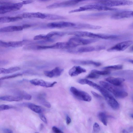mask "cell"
Returning a JSON list of instances; mask_svg holds the SVG:
<instances>
[{"instance_id":"obj_7","label":"cell","mask_w":133,"mask_h":133,"mask_svg":"<svg viewBox=\"0 0 133 133\" xmlns=\"http://www.w3.org/2000/svg\"><path fill=\"white\" fill-rule=\"evenodd\" d=\"M133 43V41L131 40L122 42L108 49L107 51L109 52L123 51L130 46Z\"/></svg>"},{"instance_id":"obj_1","label":"cell","mask_w":133,"mask_h":133,"mask_svg":"<svg viewBox=\"0 0 133 133\" xmlns=\"http://www.w3.org/2000/svg\"><path fill=\"white\" fill-rule=\"evenodd\" d=\"M94 89L98 90L101 93L112 109L114 110H117L119 109L120 105L119 103L109 91L98 84L96 86Z\"/></svg>"},{"instance_id":"obj_14","label":"cell","mask_w":133,"mask_h":133,"mask_svg":"<svg viewBox=\"0 0 133 133\" xmlns=\"http://www.w3.org/2000/svg\"><path fill=\"white\" fill-rule=\"evenodd\" d=\"M132 11H125L116 12L112 15L111 18L115 20H119L131 18L133 17Z\"/></svg>"},{"instance_id":"obj_40","label":"cell","mask_w":133,"mask_h":133,"mask_svg":"<svg viewBox=\"0 0 133 133\" xmlns=\"http://www.w3.org/2000/svg\"><path fill=\"white\" fill-rule=\"evenodd\" d=\"M91 93L94 96L97 98L101 99L102 98V97L100 95H99L98 93H96L93 91H91Z\"/></svg>"},{"instance_id":"obj_13","label":"cell","mask_w":133,"mask_h":133,"mask_svg":"<svg viewBox=\"0 0 133 133\" xmlns=\"http://www.w3.org/2000/svg\"><path fill=\"white\" fill-rule=\"evenodd\" d=\"M110 14L109 12H96L88 14L81 15L80 18L85 19H99Z\"/></svg>"},{"instance_id":"obj_53","label":"cell","mask_w":133,"mask_h":133,"mask_svg":"<svg viewBox=\"0 0 133 133\" xmlns=\"http://www.w3.org/2000/svg\"><path fill=\"white\" fill-rule=\"evenodd\" d=\"M132 15L133 16V11H132Z\"/></svg>"},{"instance_id":"obj_4","label":"cell","mask_w":133,"mask_h":133,"mask_svg":"<svg viewBox=\"0 0 133 133\" xmlns=\"http://www.w3.org/2000/svg\"><path fill=\"white\" fill-rule=\"evenodd\" d=\"M95 3L100 5L111 7L133 5V1L127 0H102Z\"/></svg>"},{"instance_id":"obj_19","label":"cell","mask_w":133,"mask_h":133,"mask_svg":"<svg viewBox=\"0 0 133 133\" xmlns=\"http://www.w3.org/2000/svg\"><path fill=\"white\" fill-rule=\"evenodd\" d=\"M106 80L111 84L114 86H119L121 85L125 81L124 79L121 78H116L114 77H109L107 78Z\"/></svg>"},{"instance_id":"obj_6","label":"cell","mask_w":133,"mask_h":133,"mask_svg":"<svg viewBox=\"0 0 133 133\" xmlns=\"http://www.w3.org/2000/svg\"><path fill=\"white\" fill-rule=\"evenodd\" d=\"M106 47L103 46L99 45L94 46H86L81 47L77 49H70L68 50L67 52L72 53H82L99 51L105 49Z\"/></svg>"},{"instance_id":"obj_3","label":"cell","mask_w":133,"mask_h":133,"mask_svg":"<svg viewBox=\"0 0 133 133\" xmlns=\"http://www.w3.org/2000/svg\"><path fill=\"white\" fill-rule=\"evenodd\" d=\"M98 39H85L79 37H74L70 38L68 41L72 48H75L78 46L86 45L96 42Z\"/></svg>"},{"instance_id":"obj_32","label":"cell","mask_w":133,"mask_h":133,"mask_svg":"<svg viewBox=\"0 0 133 133\" xmlns=\"http://www.w3.org/2000/svg\"><path fill=\"white\" fill-rule=\"evenodd\" d=\"M22 74L21 73L15 74L13 75H11L10 76L2 77L0 78V80H4L7 79H8L14 78L19 76H22Z\"/></svg>"},{"instance_id":"obj_43","label":"cell","mask_w":133,"mask_h":133,"mask_svg":"<svg viewBox=\"0 0 133 133\" xmlns=\"http://www.w3.org/2000/svg\"><path fill=\"white\" fill-rule=\"evenodd\" d=\"M33 2V1L32 0H27L23 1L22 3L23 5H25V4H27L29 3H30Z\"/></svg>"},{"instance_id":"obj_41","label":"cell","mask_w":133,"mask_h":133,"mask_svg":"<svg viewBox=\"0 0 133 133\" xmlns=\"http://www.w3.org/2000/svg\"><path fill=\"white\" fill-rule=\"evenodd\" d=\"M3 133H13L12 131L9 128L4 129L3 130Z\"/></svg>"},{"instance_id":"obj_21","label":"cell","mask_w":133,"mask_h":133,"mask_svg":"<svg viewBox=\"0 0 133 133\" xmlns=\"http://www.w3.org/2000/svg\"><path fill=\"white\" fill-rule=\"evenodd\" d=\"M23 18L20 16L13 17L9 16H4L0 18V23H5L16 21L22 19Z\"/></svg>"},{"instance_id":"obj_54","label":"cell","mask_w":133,"mask_h":133,"mask_svg":"<svg viewBox=\"0 0 133 133\" xmlns=\"http://www.w3.org/2000/svg\"><path fill=\"white\" fill-rule=\"evenodd\" d=\"M35 133H39V132H36Z\"/></svg>"},{"instance_id":"obj_10","label":"cell","mask_w":133,"mask_h":133,"mask_svg":"<svg viewBox=\"0 0 133 133\" xmlns=\"http://www.w3.org/2000/svg\"><path fill=\"white\" fill-rule=\"evenodd\" d=\"M75 23L71 22H59L50 23L48 24L47 26L50 28H73Z\"/></svg>"},{"instance_id":"obj_42","label":"cell","mask_w":133,"mask_h":133,"mask_svg":"<svg viewBox=\"0 0 133 133\" xmlns=\"http://www.w3.org/2000/svg\"><path fill=\"white\" fill-rule=\"evenodd\" d=\"M71 119L69 116H67L66 118V122L67 125L69 124L71 122Z\"/></svg>"},{"instance_id":"obj_9","label":"cell","mask_w":133,"mask_h":133,"mask_svg":"<svg viewBox=\"0 0 133 133\" xmlns=\"http://www.w3.org/2000/svg\"><path fill=\"white\" fill-rule=\"evenodd\" d=\"M23 5L22 2L14 3L10 5L0 6V14H3L7 12L18 10Z\"/></svg>"},{"instance_id":"obj_17","label":"cell","mask_w":133,"mask_h":133,"mask_svg":"<svg viewBox=\"0 0 133 133\" xmlns=\"http://www.w3.org/2000/svg\"><path fill=\"white\" fill-rule=\"evenodd\" d=\"M20 16L22 18H39L41 19H45V14L40 12H26L22 14Z\"/></svg>"},{"instance_id":"obj_16","label":"cell","mask_w":133,"mask_h":133,"mask_svg":"<svg viewBox=\"0 0 133 133\" xmlns=\"http://www.w3.org/2000/svg\"><path fill=\"white\" fill-rule=\"evenodd\" d=\"M86 70L81 66H75L69 70V75L71 77L76 76L81 73L86 72Z\"/></svg>"},{"instance_id":"obj_38","label":"cell","mask_w":133,"mask_h":133,"mask_svg":"<svg viewBox=\"0 0 133 133\" xmlns=\"http://www.w3.org/2000/svg\"><path fill=\"white\" fill-rule=\"evenodd\" d=\"M39 114V116L40 119L45 123L47 124V120L44 115L42 113Z\"/></svg>"},{"instance_id":"obj_46","label":"cell","mask_w":133,"mask_h":133,"mask_svg":"<svg viewBox=\"0 0 133 133\" xmlns=\"http://www.w3.org/2000/svg\"><path fill=\"white\" fill-rule=\"evenodd\" d=\"M44 126L43 124L42 123H41L40 124V131L42 130L44 128Z\"/></svg>"},{"instance_id":"obj_51","label":"cell","mask_w":133,"mask_h":133,"mask_svg":"<svg viewBox=\"0 0 133 133\" xmlns=\"http://www.w3.org/2000/svg\"><path fill=\"white\" fill-rule=\"evenodd\" d=\"M131 28H133V23L131 25Z\"/></svg>"},{"instance_id":"obj_24","label":"cell","mask_w":133,"mask_h":133,"mask_svg":"<svg viewBox=\"0 0 133 133\" xmlns=\"http://www.w3.org/2000/svg\"><path fill=\"white\" fill-rule=\"evenodd\" d=\"M29 42L28 40H24L21 41L10 42H7L8 47H22L24 44Z\"/></svg>"},{"instance_id":"obj_26","label":"cell","mask_w":133,"mask_h":133,"mask_svg":"<svg viewBox=\"0 0 133 133\" xmlns=\"http://www.w3.org/2000/svg\"><path fill=\"white\" fill-rule=\"evenodd\" d=\"M20 68L18 66L11 67L8 69L0 68V74L11 73L20 70Z\"/></svg>"},{"instance_id":"obj_20","label":"cell","mask_w":133,"mask_h":133,"mask_svg":"<svg viewBox=\"0 0 133 133\" xmlns=\"http://www.w3.org/2000/svg\"><path fill=\"white\" fill-rule=\"evenodd\" d=\"M72 61L74 63L82 65H92L96 66H99L101 65V63L99 62L91 60H73Z\"/></svg>"},{"instance_id":"obj_8","label":"cell","mask_w":133,"mask_h":133,"mask_svg":"<svg viewBox=\"0 0 133 133\" xmlns=\"http://www.w3.org/2000/svg\"><path fill=\"white\" fill-rule=\"evenodd\" d=\"M83 1L81 0H70L55 3L47 6V8L48 9H53L58 8L72 7L76 6Z\"/></svg>"},{"instance_id":"obj_49","label":"cell","mask_w":133,"mask_h":133,"mask_svg":"<svg viewBox=\"0 0 133 133\" xmlns=\"http://www.w3.org/2000/svg\"><path fill=\"white\" fill-rule=\"evenodd\" d=\"M39 1H41V2H47V1H48V0H40Z\"/></svg>"},{"instance_id":"obj_45","label":"cell","mask_w":133,"mask_h":133,"mask_svg":"<svg viewBox=\"0 0 133 133\" xmlns=\"http://www.w3.org/2000/svg\"><path fill=\"white\" fill-rule=\"evenodd\" d=\"M121 133H130L128 131V130H127L126 129H123L122 130L121 132Z\"/></svg>"},{"instance_id":"obj_30","label":"cell","mask_w":133,"mask_h":133,"mask_svg":"<svg viewBox=\"0 0 133 133\" xmlns=\"http://www.w3.org/2000/svg\"><path fill=\"white\" fill-rule=\"evenodd\" d=\"M98 117L100 120L104 125L106 126H107V116L105 113L103 112H100L98 114Z\"/></svg>"},{"instance_id":"obj_50","label":"cell","mask_w":133,"mask_h":133,"mask_svg":"<svg viewBox=\"0 0 133 133\" xmlns=\"http://www.w3.org/2000/svg\"><path fill=\"white\" fill-rule=\"evenodd\" d=\"M131 117L132 118H133V114H131V115H130Z\"/></svg>"},{"instance_id":"obj_12","label":"cell","mask_w":133,"mask_h":133,"mask_svg":"<svg viewBox=\"0 0 133 133\" xmlns=\"http://www.w3.org/2000/svg\"><path fill=\"white\" fill-rule=\"evenodd\" d=\"M31 84L36 86H39L46 88H50L54 86L57 82L56 81L53 82L45 81L44 80L38 78L33 79L30 80Z\"/></svg>"},{"instance_id":"obj_44","label":"cell","mask_w":133,"mask_h":133,"mask_svg":"<svg viewBox=\"0 0 133 133\" xmlns=\"http://www.w3.org/2000/svg\"><path fill=\"white\" fill-rule=\"evenodd\" d=\"M128 130L130 133H132L133 132V127L131 126L128 129Z\"/></svg>"},{"instance_id":"obj_52","label":"cell","mask_w":133,"mask_h":133,"mask_svg":"<svg viewBox=\"0 0 133 133\" xmlns=\"http://www.w3.org/2000/svg\"><path fill=\"white\" fill-rule=\"evenodd\" d=\"M132 100L133 102V95L132 96Z\"/></svg>"},{"instance_id":"obj_23","label":"cell","mask_w":133,"mask_h":133,"mask_svg":"<svg viewBox=\"0 0 133 133\" xmlns=\"http://www.w3.org/2000/svg\"><path fill=\"white\" fill-rule=\"evenodd\" d=\"M45 95L44 94H40L37 98V101L41 104L48 108H50L51 105L49 102L46 100Z\"/></svg>"},{"instance_id":"obj_28","label":"cell","mask_w":133,"mask_h":133,"mask_svg":"<svg viewBox=\"0 0 133 133\" xmlns=\"http://www.w3.org/2000/svg\"><path fill=\"white\" fill-rule=\"evenodd\" d=\"M67 33L66 32L53 31L48 33L46 35V39H51V37L55 36L62 37L65 35Z\"/></svg>"},{"instance_id":"obj_25","label":"cell","mask_w":133,"mask_h":133,"mask_svg":"<svg viewBox=\"0 0 133 133\" xmlns=\"http://www.w3.org/2000/svg\"><path fill=\"white\" fill-rule=\"evenodd\" d=\"M27 107L32 111L35 112V113L40 114L43 111L42 108L40 106L35 104L31 103H29L27 104Z\"/></svg>"},{"instance_id":"obj_29","label":"cell","mask_w":133,"mask_h":133,"mask_svg":"<svg viewBox=\"0 0 133 133\" xmlns=\"http://www.w3.org/2000/svg\"><path fill=\"white\" fill-rule=\"evenodd\" d=\"M45 19L49 20H55L65 19L64 17L59 15L49 14H45Z\"/></svg>"},{"instance_id":"obj_2","label":"cell","mask_w":133,"mask_h":133,"mask_svg":"<svg viewBox=\"0 0 133 133\" xmlns=\"http://www.w3.org/2000/svg\"><path fill=\"white\" fill-rule=\"evenodd\" d=\"M99 83L102 87L113 94L116 98L122 99L127 97L128 96V94L126 91L119 88L118 86L103 81H100Z\"/></svg>"},{"instance_id":"obj_34","label":"cell","mask_w":133,"mask_h":133,"mask_svg":"<svg viewBox=\"0 0 133 133\" xmlns=\"http://www.w3.org/2000/svg\"><path fill=\"white\" fill-rule=\"evenodd\" d=\"M15 107L13 106L6 105H0V111L7 110L11 109H14Z\"/></svg>"},{"instance_id":"obj_22","label":"cell","mask_w":133,"mask_h":133,"mask_svg":"<svg viewBox=\"0 0 133 133\" xmlns=\"http://www.w3.org/2000/svg\"><path fill=\"white\" fill-rule=\"evenodd\" d=\"M23 99L18 96H4L0 97L1 100L10 102L19 101L22 100Z\"/></svg>"},{"instance_id":"obj_35","label":"cell","mask_w":133,"mask_h":133,"mask_svg":"<svg viewBox=\"0 0 133 133\" xmlns=\"http://www.w3.org/2000/svg\"><path fill=\"white\" fill-rule=\"evenodd\" d=\"M99 76H100L99 75L91 72L87 76L86 78H89L96 79L99 78Z\"/></svg>"},{"instance_id":"obj_39","label":"cell","mask_w":133,"mask_h":133,"mask_svg":"<svg viewBox=\"0 0 133 133\" xmlns=\"http://www.w3.org/2000/svg\"><path fill=\"white\" fill-rule=\"evenodd\" d=\"M52 130L55 133H64L59 129L55 126H54L52 127Z\"/></svg>"},{"instance_id":"obj_27","label":"cell","mask_w":133,"mask_h":133,"mask_svg":"<svg viewBox=\"0 0 133 133\" xmlns=\"http://www.w3.org/2000/svg\"><path fill=\"white\" fill-rule=\"evenodd\" d=\"M14 93L17 94L16 96L21 97L26 100H30L32 99L31 96L23 91L16 90Z\"/></svg>"},{"instance_id":"obj_47","label":"cell","mask_w":133,"mask_h":133,"mask_svg":"<svg viewBox=\"0 0 133 133\" xmlns=\"http://www.w3.org/2000/svg\"><path fill=\"white\" fill-rule=\"evenodd\" d=\"M128 61L130 62V63L133 64V60H129Z\"/></svg>"},{"instance_id":"obj_11","label":"cell","mask_w":133,"mask_h":133,"mask_svg":"<svg viewBox=\"0 0 133 133\" xmlns=\"http://www.w3.org/2000/svg\"><path fill=\"white\" fill-rule=\"evenodd\" d=\"M30 24H24L22 26H10L2 28L0 29L1 33L10 32L15 31H19L22 30L24 29L30 27Z\"/></svg>"},{"instance_id":"obj_5","label":"cell","mask_w":133,"mask_h":133,"mask_svg":"<svg viewBox=\"0 0 133 133\" xmlns=\"http://www.w3.org/2000/svg\"><path fill=\"white\" fill-rule=\"evenodd\" d=\"M70 90L75 97L80 100L90 102L92 99L91 97L89 94L84 91L78 90L75 87H72L70 88Z\"/></svg>"},{"instance_id":"obj_37","label":"cell","mask_w":133,"mask_h":133,"mask_svg":"<svg viewBox=\"0 0 133 133\" xmlns=\"http://www.w3.org/2000/svg\"><path fill=\"white\" fill-rule=\"evenodd\" d=\"M93 130L95 133H98L100 130V127L99 125L97 123H95L93 126Z\"/></svg>"},{"instance_id":"obj_33","label":"cell","mask_w":133,"mask_h":133,"mask_svg":"<svg viewBox=\"0 0 133 133\" xmlns=\"http://www.w3.org/2000/svg\"><path fill=\"white\" fill-rule=\"evenodd\" d=\"M123 68V66L122 65H119L108 66L104 67L103 69H112L116 70H120L122 69Z\"/></svg>"},{"instance_id":"obj_15","label":"cell","mask_w":133,"mask_h":133,"mask_svg":"<svg viewBox=\"0 0 133 133\" xmlns=\"http://www.w3.org/2000/svg\"><path fill=\"white\" fill-rule=\"evenodd\" d=\"M64 69L59 67H56L51 71H46L44 72L45 76L49 78H52L59 77L61 76L64 71Z\"/></svg>"},{"instance_id":"obj_48","label":"cell","mask_w":133,"mask_h":133,"mask_svg":"<svg viewBox=\"0 0 133 133\" xmlns=\"http://www.w3.org/2000/svg\"><path fill=\"white\" fill-rule=\"evenodd\" d=\"M131 51H133V46L130 49Z\"/></svg>"},{"instance_id":"obj_31","label":"cell","mask_w":133,"mask_h":133,"mask_svg":"<svg viewBox=\"0 0 133 133\" xmlns=\"http://www.w3.org/2000/svg\"><path fill=\"white\" fill-rule=\"evenodd\" d=\"M91 72H94L99 76H105L110 73V72L108 70L100 71L97 70L93 69L91 70Z\"/></svg>"},{"instance_id":"obj_18","label":"cell","mask_w":133,"mask_h":133,"mask_svg":"<svg viewBox=\"0 0 133 133\" xmlns=\"http://www.w3.org/2000/svg\"><path fill=\"white\" fill-rule=\"evenodd\" d=\"M101 28L99 26L94 25L88 24L83 23H76L73 28L76 29H88L98 30Z\"/></svg>"},{"instance_id":"obj_36","label":"cell","mask_w":133,"mask_h":133,"mask_svg":"<svg viewBox=\"0 0 133 133\" xmlns=\"http://www.w3.org/2000/svg\"><path fill=\"white\" fill-rule=\"evenodd\" d=\"M34 40H38L42 39L46 40V35L40 34L37 35L34 37Z\"/></svg>"}]
</instances>
